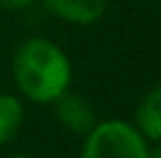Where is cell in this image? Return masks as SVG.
<instances>
[{
	"label": "cell",
	"instance_id": "6da1fadb",
	"mask_svg": "<svg viewBox=\"0 0 161 158\" xmlns=\"http://www.w3.org/2000/svg\"><path fill=\"white\" fill-rule=\"evenodd\" d=\"M14 84L28 100L52 105L70 89L73 65L63 49L44 37L21 42L12 58Z\"/></svg>",
	"mask_w": 161,
	"mask_h": 158
},
{
	"label": "cell",
	"instance_id": "7a4b0ae2",
	"mask_svg": "<svg viewBox=\"0 0 161 158\" xmlns=\"http://www.w3.org/2000/svg\"><path fill=\"white\" fill-rule=\"evenodd\" d=\"M149 142L138 133V128L129 121L96 123L84 137L82 158H147Z\"/></svg>",
	"mask_w": 161,
	"mask_h": 158
},
{
	"label": "cell",
	"instance_id": "3957f363",
	"mask_svg": "<svg viewBox=\"0 0 161 158\" xmlns=\"http://www.w3.org/2000/svg\"><path fill=\"white\" fill-rule=\"evenodd\" d=\"M54 110H56V119L63 128H68L70 133H80L86 135L89 130L96 126V112H93L91 102L86 100L84 95H77L65 91L61 98L52 102Z\"/></svg>",
	"mask_w": 161,
	"mask_h": 158
},
{
	"label": "cell",
	"instance_id": "277c9868",
	"mask_svg": "<svg viewBox=\"0 0 161 158\" xmlns=\"http://www.w3.org/2000/svg\"><path fill=\"white\" fill-rule=\"evenodd\" d=\"M54 16L77 26L96 23L108 9V0H42Z\"/></svg>",
	"mask_w": 161,
	"mask_h": 158
},
{
	"label": "cell",
	"instance_id": "5b68a950",
	"mask_svg": "<svg viewBox=\"0 0 161 158\" xmlns=\"http://www.w3.org/2000/svg\"><path fill=\"white\" fill-rule=\"evenodd\" d=\"M133 126L147 142H161V84L142 95Z\"/></svg>",
	"mask_w": 161,
	"mask_h": 158
},
{
	"label": "cell",
	"instance_id": "8992f818",
	"mask_svg": "<svg viewBox=\"0 0 161 158\" xmlns=\"http://www.w3.org/2000/svg\"><path fill=\"white\" fill-rule=\"evenodd\" d=\"M24 123V105L12 93H0V146L16 137Z\"/></svg>",
	"mask_w": 161,
	"mask_h": 158
},
{
	"label": "cell",
	"instance_id": "52a82bcc",
	"mask_svg": "<svg viewBox=\"0 0 161 158\" xmlns=\"http://www.w3.org/2000/svg\"><path fill=\"white\" fill-rule=\"evenodd\" d=\"M33 0H0V9H7V12H14V9H24L28 7Z\"/></svg>",
	"mask_w": 161,
	"mask_h": 158
},
{
	"label": "cell",
	"instance_id": "ba28073f",
	"mask_svg": "<svg viewBox=\"0 0 161 158\" xmlns=\"http://www.w3.org/2000/svg\"><path fill=\"white\" fill-rule=\"evenodd\" d=\"M147 158H161V142H157V146L149 149V156Z\"/></svg>",
	"mask_w": 161,
	"mask_h": 158
},
{
	"label": "cell",
	"instance_id": "9c48e42d",
	"mask_svg": "<svg viewBox=\"0 0 161 158\" xmlns=\"http://www.w3.org/2000/svg\"><path fill=\"white\" fill-rule=\"evenodd\" d=\"M7 158H35V156H26V154H14V156H7Z\"/></svg>",
	"mask_w": 161,
	"mask_h": 158
}]
</instances>
